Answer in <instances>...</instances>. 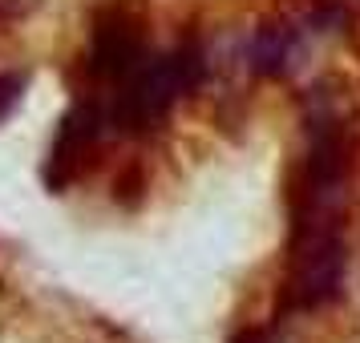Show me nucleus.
<instances>
[{"mask_svg":"<svg viewBox=\"0 0 360 343\" xmlns=\"http://www.w3.org/2000/svg\"><path fill=\"white\" fill-rule=\"evenodd\" d=\"M235 343H259V335H255V331H243V335H239Z\"/></svg>","mask_w":360,"mask_h":343,"instance_id":"423d86ee","label":"nucleus"},{"mask_svg":"<svg viewBox=\"0 0 360 343\" xmlns=\"http://www.w3.org/2000/svg\"><path fill=\"white\" fill-rule=\"evenodd\" d=\"M344 287V234L340 230H311L292 234V295L295 307H324Z\"/></svg>","mask_w":360,"mask_h":343,"instance_id":"f03ea898","label":"nucleus"},{"mask_svg":"<svg viewBox=\"0 0 360 343\" xmlns=\"http://www.w3.org/2000/svg\"><path fill=\"white\" fill-rule=\"evenodd\" d=\"M94 137H98V114H94L89 105H77V109L65 117L61 137H57V166H65V170H61V178L69 174V166H73V162H82V154L89 149Z\"/></svg>","mask_w":360,"mask_h":343,"instance_id":"7ed1b4c3","label":"nucleus"},{"mask_svg":"<svg viewBox=\"0 0 360 343\" xmlns=\"http://www.w3.org/2000/svg\"><path fill=\"white\" fill-rule=\"evenodd\" d=\"M288 57H292V29H279V25H267L255 33L251 41V69L263 73V77H276L288 69Z\"/></svg>","mask_w":360,"mask_h":343,"instance_id":"20e7f679","label":"nucleus"},{"mask_svg":"<svg viewBox=\"0 0 360 343\" xmlns=\"http://www.w3.org/2000/svg\"><path fill=\"white\" fill-rule=\"evenodd\" d=\"M198 81H202V61H198L195 49H179L162 61L138 65L130 73V85H126L122 101H117V117L130 130H142L154 117H162L174 105V97L195 89Z\"/></svg>","mask_w":360,"mask_h":343,"instance_id":"f257e3e1","label":"nucleus"},{"mask_svg":"<svg viewBox=\"0 0 360 343\" xmlns=\"http://www.w3.org/2000/svg\"><path fill=\"white\" fill-rule=\"evenodd\" d=\"M20 89H25V77H20V73H4V77H0V121L17 109Z\"/></svg>","mask_w":360,"mask_h":343,"instance_id":"39448f33","label":"nucleus"}]
</instances>
